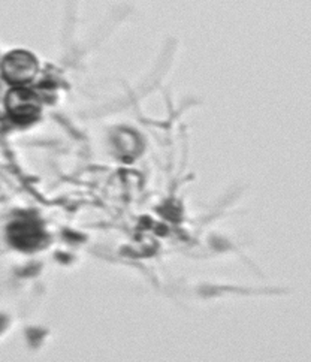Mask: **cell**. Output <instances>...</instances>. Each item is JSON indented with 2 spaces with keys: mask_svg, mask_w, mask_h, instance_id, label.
I'll return each instance as SVG.
<instances>
[{
  "mask_svg": "<svg viewBox=\"0 0 311 362\" xmlns=\"http://www.w3.org/2000/svg\"><path fill=\"white\" fill-rule=\"evenodd\" d=\"M2 71L9 83L23 84L30 81L35 76L37 71V62L25 51H14L4 60Z\"/></svg>",
  "mask_w": 311,
  "mask_h": 362,
  "instance_id": "1",
  "label": "cell"
},
{
  "mask_svg": "<svg viewBox=\"0 0 311 362\" xmlns=\"http://www.w3.org/2000/svg\"><path fill=\"white\" fill-rule=\"evenodd\" d=\"M9 238L12 244L17 245L18 249H23V250H32V249L41 247L47 240L44 230L37 226L36 222H32V221H21L11 225Z\"/></svg>",
  "mask_w": 311,
  "mask_h": 362,
  "instance_id": "2",
  "label": "cell"
},
{
  "mask_svg": "<svg viewBox=\"0 0 311 362\" xmlns=\"http://www.w3.org/2000/svg\"><path fill=\"white\" fill-rule=\"evenodd\" d=\"M8 110L17 122H30L36 117L39 103L36 95L28 88H16L8 96Z\"/></svg>",
  "mask_w": 311,
  "mask_h": 362,
  "instance_id": "3",
  "label": "cell"
}]
</instances>
